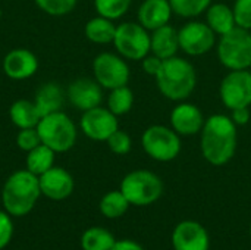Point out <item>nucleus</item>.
<instances>
[{
	"mask_svg": "<svg viewBox=\"0 0 251 250\" xmlns=\"http://www.w3.org/2000/svg\"><path fill=\"white\" fill-rule=\"evenodd\" d=\"M238 147V127L231 116L213 113L206 118L200 131V150L206 162L213 167L226 165Z\"/></svg>",
	"mask_w": 251,
	"mask_h": 250,
	"instance_id": "nucleus-1",
	"label": "nucleus"
},
{
	"mask_svg": "<svg viewBox=\"0 0 251 250\" xmlns=\"http://www.w3.org/2000/svg\"><path fill=\"white\" fill-rule=\"evenodd\" d=\"M154 78L162 96L176 103L187 100L197 85V72L194 65L181 56L163 60L162 68Z\"/></svg>",
	"mask_w": 251,
	"mask_h": 250,
	"instance_id": "nucleus-2",
	"label": "nucleus"
},
{
	"mask_svg": "<svg viewBox=\"0 0 251 250\" xmlns=\"http://www.w3.org/2000/svg\"><path fill=\"white\" fill-rule=\"evenodd\" d=\"M41 196L38 177L28 169H19L9 175L1 190V203L10 217L28 215Z\"/></svg>",
	"mask_w": 251,
	"mask_h": 250,
	"instance_id": "nucleus-3",
	"label": "nucleus"
},
{
	"mask_svg": "<svg viewBox=\"0 0 251 250\" xmlns=\"http://www.w3.org/2000/svg\"><path fill=\"white\" fill-rule=\"evenodd\" d=\"M41 143L50 147L56 153H65L71 150L78 137L74 121L62 111L46 115L37 125Z\"/></svg>",
	"mask_w": 251,
	"mask_h": 250,
	"instance_id": "nucleus-4",
	"label": "nucleus"
},
{
	"mask_svg": "<svg viewBox=\"0 0 251 250\" xmlns=\"http://www.w3.org/2000/svg\"><path fill=\"white\" fill-rule=\"evenodd\" d=\"M219 62L228 71L251 68V31L235 27L216 43Z\"/></svg>",
	"mask_w": 251,
	"mask_h": 250,
	"instance_id": "nucleus-5",
	"label": "nucleus"
},
{
	"mask_svg": "<svg viewBox=\"0 0 251 250\" xmlns=\"http://www.w3.org/2000/svg\"><path fill=\"white\" fill-rule=\"evenodd\" d=\"M119 190L128 199L129 205L149 206L162 197L163 181L149 169H135L122 178Z\"/></svg>",
	"mask_w": 251,
	"mask_h": 250,
	"instance_id": "nucleus-6",
	"label": "nucleus"
},
{
	"mask_svg": "<svg viewBox=\"0 0 251 250\" xmlns=\"http://www.w3.org/2000/svg\"><path fill=\"white\" fill-rule=\"evenodd\" d=\"M141 147L146 155L157 162H171L176 159L182 149L181 136L166 125H150L141 134Z\"/></svg>",
	"mask_w": 251,
	"mask_h": 250,
	"instance_id": "nucleus-7",
	"label": "nucleus"
},
{
	"mask_svg": "<svg viewBox=\"0 0 251 250\" xmlns=\"http://www.w3.org/2000/svg\"><path fill=\"white\" fill-rule=\"evenodd\" d=\"M113 46L126 60H143L151 53V34L138 22H122L116 25Z\"/></svg>",
	"mask_w": 251,
	"mask_h": 250,
	"instance_id": "nucleus-8",
	"label": "nucleus"
},
{
	"mask_svg": "<svg viewBox=\"0 0 251 250\" xmlns=\"http://www.w3.org/2000/svg\"><path fill=\"white\" fill-rule=\"evenodd\" d=\"M94 80L106 90H113L122 85H128L131 78V69L121 55L103 52L93 60Z\"/></svg>",
	"mask_w": 251,
	"mask_h": 250,
	"instance_id": "nucleus-9",
	"label": "nucleus"
},
{
	"mask_svg": "<svg viewBox=\"0 0 251 250\" xmlns=\"http://www.w3.org/2000/svg\"><path fill=\"white\" fill-rule=\"evenodd\" d=\"M219 96L225 108L229 111L238 108H250L251 105V71H229L221 85Z\"/></svg>",
	"mask_w": 251,
	"mask_h": 250,
	"instance_id": "nucleus-10",
	"label": "nucleus"
},
{
	"mask_svg": "<svg viewBox=\"0 0 251 250\" xmlns=\"http://www.w3.org/2000/svg\"><path fill=\"white\" fill-rule=\"evenodd\" d=\"M179 47L188 56H203L215 49L216 34L201 21H188L178 29Z\"/></svg>",
	"mask_w": 251,
	"mask_h": 250,
	"instance_id": "nucleus-11",
	"label": "nucleus"
},
{
	"mask_svg": "<svg viewBox=\"0 0 251 250\" xmlns=\"http://www.w3.org/2000/svg\"><path fill=\"white\" fill-rule=\"evenodd\" d=\"M79 124L84 136L94 141H106L116 130H119L118 116L103 106L82 112Z\"/></svg>",
	"mask_w": 251,
	"mask_h": 250,
	"instance_id": "nucleus-12",
	"label": "nucleus"
},
{
	"mask_svg": "<svg viewBox=\"0 0 251 250\" xmlns=\"http://www.w3.org/2000/svg\"><path fill=\"white\" fill-rule=\"evenodd\" d=\"M172 246L175 250H209L210 237L200 222L185 220L174 228Z\"/></svg>",
	"mask_w": 251,
	"mask_h": 250,
	"instance_id": "nucleus-13",
	"label": "nucleus"
},
{
	"mask_svg": "<svg viewBox=\"0 0 251 250\" xmlns=\"http://www.w3.org/2000/svg\"><path fill=\"white\" fill-rule=\"evenodd\" d=\"M169 121L174 131H176L181 137H190L200 134L206 118L197 105L184 100L178 102V105L172 109Z\"/></svg>",
	"mask_w": 251,
	"mask_h": 250,
	"instance_id": "nucleus-14",
	"label": "nucleus"
},
{
	"mask_svg": "<svg viewBox=\"0 0 251 250\" xmlns=\"http://www.w3.org/2000/svg\"><path fill=\"white\" fill-rule=\"evenodd\" d=\"M66 94L71 105L82 112L101 106L103 102V87L91 78H78L72 81Z\"/></svg>",
	"mask_w": 251,
	"mask_h": 250,
	"instance_id": "nucleus-15",
	"label": "nucleus"
},
{
	"mask_svg": "<svg viewBox=\"0 0 251 250\" xmlns=\"http://www.w3.org/2000/svg\"><path fill=\"white\" fill-rule=\"evenodd\" d=\"M41 194L50 200H65L68 199L75 187L72 175L60 167H51L49 171L38 177Z\"/></svg>",
	"mask_w": 251,
	"mask_h": 250,
	"instance_id": "nucleus-16",
	"label": "nucleus"
},
{
	"mask_svg": "<svg viewBox=\"0 0 251 250\" xmlns=\"http://www.w3.org/2000/svg\"><path fill=\"white\" fill-rule=\"evenodd\" d=\"M38 69L37 56L28 49H13L3 59V71L10 80H28Z\"/></svg>",
	"mask_w": 251,
	"mask_h": 250,
	"instance_id": "nucleus-17",
	"label": "nucleus"
},
{
	"mask_svg": "<svg viewBox=\"0 0 251 250\" xmlns=\"http://www.w3.org/2000/svg\"><path fill=\"white\" fill-rule=\"evenodd\" d=\"M174 12L169 0H144L137 10V22L146 29L154 31L169 24Z\"/></svg>",
	"mask_w": 251,
	"mask_h": 250,
	"instance_id": "nucleus-18",
	"label": "nucleus"
},
{
	"mask_svg": "<svg viewBox=\"0 0 251 250\" xmlns=\"http://www.w3.org/2000/svg\"><path fill=\"white\" fill-rule=\"evenodd\" d=\"M179 35L178 29L166 24L154 31H151V53L162 60L176 56L179 50Z\"/></svg>",
	"mask_w": 251,
	"mask_h": 250,
	"instance_id": "nucleus-19",
	"label": "nucleus"
},
{
	"mask_svg": "<svg viewBox=\"0 0 251 250\" xmlns=\"http://www.w3.org/2000/svg\"><path fill=\"white\" fill-rule=\"evenodd\" d=\"M204 15H206V24L219 37L229 32L231 29L237 27L234 10L226 3H222V1L212 3L204 12Z\"/></svg>",
	"mask_w": 251,
	"mask_h": 250,
	"instance_id": "nucleus-20",
	"label": "nucleus"
},
{
	"mask_svg": "<svg viewBox=\"0 0 251 250\" xmlns=\"http://www.w3.org/2000/svg\"><path fill=\"white\" fill-rule=\"evenodd\" d=\"M63 102H65L63 91L56 83L43 84L38 88V91L35 94V99H34V103H35L41 118L46 116V115L62 111Z\"/></svg>",
	"mask_w": 251,
	"mask_h": 250,
	"instance_id": "nucleus-21",
	"label": "nucleus"
},
{
	"mask_svg": "<svg viewBox=\"0 0 251 250\" xmlns=\"http://www.w3.org/2000/svg\"><path fill=\"white\" fill-rule=\"evenodd\" d=\"M9 116L10 121L13 122L15 127H18L19 130L22 128H35L41 119V115L35 106L34 102L31 100H16L12 103L10 109H9Z\"/></svg>",
	"mask_w": 251,
	"mask_h": 250,
	"instance_id": "nucleus-22",
	"label": "nucleus"
},
{
	"mask_svg": "<svg viewBox=\"0 0 251 250\" xmlns=\"http://www.w3.org/2000/svg\"><path fill=\"white\" fill-rule=\"evenodd\" d=\"M85 37L94 44H109L113 43L116 34V25L112 19L104 16H94L85 24Z\"/></svg>",
	"mask_w": 251,
	"mask_h": 250,
	"instance_id": "nucleus-23",
	"label": "nucleus"
},
{
	"mask_svg": "<svg viewBox=\"0 0 251 250\" xmlns=\"http://www.w3.org/2000/svg\"><path fill=\"white\" fill-rule=\"evenodd\" d=\"M54 158H56V152H53L50 147L41 143L32 150L26 152V159H25L26 169L34 175L40 177L51 167H54Z\"/></svg>",
	"mask_w": 251,
	"mask_h": 250,
	"instance_id": "nucleus-24",
	"label": "nucleus"
},
{
	"mask_svg": "<svg viewBox=\"0 0 251 250\" xmlns=\"http://www.w3.org/2000/svg\"><path fill=\"white\" fill-rule=\"evenodd\" d=\"M115 243V236L103 227H91L81 236L82 250H112Z\"/></svg>",
	"mask_w": 251,
	"mask_h": 250,
	"instance_id": "nucleus-25",
	"label": "nucleus"
},
{
	"mask_svg": "<svg viewBox=\"0 0 251 250\" xmlns=\"http://www.w3.org/2000/svg\"><path fill=\"white\" fill-rule=\"evenodd\" d=\"M129 202L128 199L124 196V193L121 190H112L109 193H106L100 203H99V209L101 212L103 217L109 218V220H116L121 218L126 214V211L129 209Z\"/></svg>",
	"mask_w": 251,
	"mask_h": 250,
	"instance_id": "nucleus-26",
	"label": "nucleus"
},
{
	"mask_svg": "<svg viewBox=\"0 0 251 250\" xmlns=\"http://www.w3.org/2000/svg\"><path fill=\"white\" fill-rule=\"evenodd\" d=\"M107 96V109L116 116L126 115L134 106V93L128 85H122L113 90H109Z\"/></svg>",
	"mask_w": 251,
	"mask_h": 250,
	"instance_id": "nucleus-27",
	"label": "nucleus"
},
{
	"mask_svg": "<svg viewBox=\"0 0 251 250\" xmlns=\"http://www.w3.org/2000/svg\"><path fill=\"white\" fill-rule=\"evenodd\" d=\"M172 12L185 19H194L203 15L212 4V0H169Z\"/></svg>",
	"mask_w": 251,
	"mask_h": 250,
	"instance_id": "nucleus-28",
	"label": "nucleus"
},
{
	"mask_svg": "<svg viewBox=\"0 0 251 250\" xmlns=\"http://www.w3.org/2000/svg\"><path fill=\"white\" fill-rule=\"evenodd\" d=\"M132 0H94V9L97 15L107 19H121L131 7Z\"/></svg>",
	"mask_w": 251,
	"mask_h": 250,
	"instance_id": "nucleus-29",
	"label": "nucleus"
},
{
	"mask_svg": "<svg viewBox=\"0 0 251 250\" xmlns=\"http://www.w3.org/2000/svg\"><path fill=\"white\" fill-rule=\"evenodd\" d=\"M35 4L50 16H65L74 10L76 0H34Z\"/></svg>",
	"mask_w": 251,
	"mask_h": 250,
	"instance_id": "nucleus-30",
	"label": "nucleus"
},
{
	"mask_svg": "<svg viewBox=\"0 0 251 250\" xmlns=\"http://www.w3.org/2000/svg\"><path fill=\"white\" fill-rule=\"evenodd\" d=\"M110 152H113L115 155H119V156H124V155H128L132 149V140H131V136L122 130H116L107 140H106Z\"/></svg>",
	"mask_w": 251,
	"mask_h": 250,
	"instance_id": "nucleus-31",
	"label": "nucleus"
},
{
	"mask_svg": "<svg viewBox=\"0 0 251 250\" xmlns=\"http://www.w3.org/2000/svg\"><path fill=\"white\" fill-rule=\"evenodd\" d=\"M38 144H41V139L40 134L35 128H22L19 130L18 136H16V146L24 150V152H29L34 147H37Z\"/></svg>",
	"mask_w": 251,
	"mask_h": 250,
	"instance_id": "nucleus-32",
	"label": "nucleus"
},
{
	"mask_svg": "<svg viewBox=\"0 0 251 250\" xmlns=\"http://www.w3.org/2000/svg\"><path fill=\"white\" fill-rule=\"evenodd\" d=\"M232 10L237 27L251 31V0H235Z\"/></svg>",
	"mask_w": 251,
	"mask_h": 250,
	"instance_id": "nucleus-33",
	"label": "nucleus"
},
{
	"mask_svg": "<svg viewBox=\"0 0 251 250\" xmlns=\"http://www.w3.org/2000/svg\"><path fill=\"white\" fill-rule=\"evenodd\" d=\"M13 222L12 217L6 211H0V250H3L12 240Z\"/></svg>",
	"mask_w": 251,
	"mask_h": 250,
	"instance_id": "nucleus-34",
	"label": "nucleus"
},
{
	"mask_svg": "<svg viewBox=\"0 0 251 250\" xmlns=\"http://www.w3.org/2000/svg\"><path fill=\"white\" fill-rule=\"evenodd\" d=\"M162 63H163V60H162L160 57H157V56H154L153 53H150V55H147V56L141 60V68H143V71H144L147 75L156 77L157 72H159L160 68H162Z\"/></svg>",
	"mask_w": 251,
	"mask_h": 250,
	"instance_id": "nucleus-35",
	"label": "nucleus"
},
{
	"mask_svg": "<svg viewBox=\"0 0 251 250\" xmlns=\"http://www.w3.org/2000/svg\"><path fill=\"white\" fill-rule=\"evenodd\" d=\"M229 116L237 127H244L250 122L251 112L249 108H238V109H232Z\"/></svg>",
	"mask_w": 251,
	"mask_h": 250,
	"instance_id": "nucleus-36",
	"label": "nucleus"
},
{
	"mask_svg": "<svg viewBox=\"0 0 251 250\" xmlns=\"http://www.w3.org/2000/svg\"><path fill=\"white\" fill-rule=\"evenodd\" d=\"M112 250H146L140 243L134 242V240H116L115 246L112 248Z\"/></svg>",
	"mask_w": 251,
	"mask_h": 250,
	"instance_id": "nucleus-37",
	"label": "nucleus"
},
{
	"mask_svg": "<svg viewBox=\"0 0 251 250\" xmlns=\"http://www.w3.org/2000/svg\"><path fill=\"white\" fill-rule=\"evenodd\" d=\"M250 236H251V225H250Z\"/></svg>",
	"mask_w": 251,
	"mask_h": 250,
	"instance_id": "nucleus-38",
	"label": "nucleus"
},
{
	"mask_svg": "<svg viewBox=\"0 0 251 250\" xmlns=\"http://www.w3.org/2000/svg\"><path fill=\"white\" fill-rule=\"evenodd\" d=\"M0 15H1V12H0Z\"/></svg>",
	"mask_w": 251,
	"mask_h": 250,
	"instance_id": "nucleus-39",
	"label": "nucleus"
},
{
	"mask_svg": "<svg viewBox=\"0 0 251 250\" xmlns=\"http://www.w3.org/2000/svg\"><path fill=\"white\" fill-rule=\"evenodd\" d=\"M250 106H251V105H250Z\"/></svg>",
	"mask_w": 251,
	"mask_h": 250,
	"instance_id": "nucleus-40",
	"label": "nucleus"
}]
</instances>
